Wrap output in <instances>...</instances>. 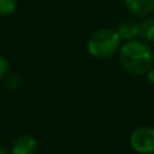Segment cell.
<instances>
[{"label": "cell", "instance_id": "6da1fadb", "mask_svg": "<svg viewBox=\"0 0 154 154\" xmlns=\"http://www.w3.org/2000/svg\"><path fill=\"white\" fill-rule=\"evenodd\" d=\"M119 62L126 72L143 76L154 66L153 51L143 41H128L119 50Z\"/></svg>", "mask_w": 154, "mask_h": 154}, {"label": "cell", "instance_id": "7a4b0ae2", "mask_svg": "<svg viewBox=\"0 0 154 154\" xmlns=\"http://www.w3.org/2000/svg\"><path fill=\"white\" fill-rule=\"evenodd\" d=\"M122 48V38L115 29L104 27L99 29L89 37L87 43V50L92 57L99 60L111 58L119 53Z\"/></svg>", "mask_w": 154, "mask_h": 154}, {"label": "cell", "instance_id": "3957f363", "mask_svg": "<svg viewBox=\"0 0 154 154\" xmlns=\"http://www.w3.org/2000/svg\"><path fill=\"white\" fill-rule=\"evenodd\" d=\"M130 146L138 154H154V127L135 128L130 135Z\"/></svg>", "mask_w": 154, "mask_h": 154}, {"label": "cell", "instance_id": "277c9868", "mask_svg": "<svg viewBox=\"0 0 154 154\" xmlns=\"http://www.w3.org/2000/svg\"><path fill=\"white\" fill-rule=\"evenodd\" d=\"M38 150V142L32 135L23 134L14 141L11 154H35Z\"/></svg>", "mask_w": 154, "mask_h": 154}, {"label": "cell", "instance_id": "5b68a950", "mask_svg": "<svg viewBox=\"0 0 154 154\" xmlns=\"http://www.w3.org/2000/svg\"><path fill=\"white\" fill-rule=\"evenodd\" d=\"M127 11L133 16L146 18L154 12V0H125Z\"/></svg>", "mask_w": 154, "mask_h": 154}, {"label": "cell", "instance_id": "8992f818", "mask_svg": "<svg viewBox=\"0 0 154 154\" xmlns=\"http://www.w3.org/2000/svg\"><path fill=\"white\" fill-rule=\"evenodd\" d=\"M118 34L120 35L122 41H133L138 37V22L134 19H126V20L120 22L119 26L116 29Z\"/></svg>", "mask_w": 154, "mask_h": 154}, {"label": "cell", "instance_id": "52a82bcc", "mask_svg": "<svg viewBox=\"0 0 154 154\" xmlns=\"http://www.w3.org/2000/svg\"><path fill=\"white\" fill-rule=\"evenodd\" d=\"M138 37L145 42L154 41V16H146L138 22Z\"/></svg>", "mask_w": 154, "mask_h": 154}, {"label": "cell", "instance_id": "ba28073f", "mask_svg": "<svg viewBox=\"0 0 154 154\" xmlns=\"http://www.w3.org/2000/svg\"><path fill=\"white\" fill-rule=\"evenodd\" d=\"M18 7V0H0V16L12 15Z\"/></svg>", "mask_w": 154, "mask_h": 154}, {"label": "cell", "instance_id": "9c48e42d", "mask_svg": "<svg viewBox=\"0 0 154 154\" xmlns=\"http://www.w3.org/2000/svg\"><path fill=\"white\" fill-rule=\"evenodd\" d=\"M8 73H10V62L0 53V80H4Z\"/></svg>", "mask_w": 154, "mask_h": 154}, {"label": "cell", "instance_id": "30bf717a", "mask_svg": "<svg viewBox=\"0 0 154 154\" xmlns=\"http://www.w3.org/2000/svg\"><path fill=\"white\" fill-rule=\"evenodd\" d=\"M4 81H5V85H7L8 88H11V89H16V88L19 87V79H18V76H15V75H10V73H8V75L5 76Z\"/></svg>", "mask_w": 154, "mask_h": 154}, {"label": "cell", "instance_id": "8fae6325", "mask_svg": "<svg viewBox=\"0 0 154 154\" xmlns=\"http://www.w3.org/2000/svg\"><path fill=\"white\" fill-rule=\"evenodd\" d=\"M146 75H147V80H149L150 84H154V68H152Z\"/></svg>", "mask_w": 154, "mask_h": 154}, {"label": "cell", "instance_id": "7c38bea8", "mask_svg": "<svg viewBox=\"0 0 154 154\" xmlns=\"http://www.w3.org/2000/svg\"><path fill=\"white\" fill-rule=\"evenodd\" d=\"M0 154H11V153H8L4 147H0Z\"/></svg>", "mask_w": 154, "mask_h": 154}, {"label": "cell", "instance_id": "4fadbf2b", "mask_svg": "<svg viewBox=\"0 0 154 154\" xmlns=\"http://www.w3.org/2000/svg\"><path fill=\"white\" fill-rule=\"evenodd\" d=\"M153 60H154V50H153Z\"/></svg>", "mask_w": 154, "mask_h": 154}]
</instances>
